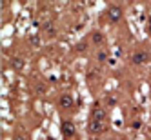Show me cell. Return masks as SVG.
<instances>
[{
	"label": "cell",
	"instance_id": "obj_10",
	"mask_svg": "<svg viewBox=\"0 0 151 140\" xmlns=\"http://www.w3.org/2000/svg\"><path fill=\"white\" fill-rule=\"evenodd\" d=\"M77 51H84V44H82V42H80V44L77 46Z\"/></svg>",
	"mask_w": 151,
	"mask_h": 140
},
{
	"label": "cell",
	"instance_id": "obj_3",
	"mask_svg": "<svg viewBox=\"0 0 151 140\" xmlns=\"http://www.w3.org/2000/svg\"><path fill=\"white\" fill-rule=\"evenodd\" d=\"M88 129H89V131H93V133H99V131H102V129H104V124L99 122V120H91L89 126H88Z\"/></svg>",
	"mask_w": 151,
	"mask_h": 140
},
{
	"label": "cell",
	"instance_id": "obj_11",
	"mask_svg": "<svg viewBox=\"0 0 151 140\" xmlns=\"http://www.w3.org/2000/svg\"><path fill=\"white\" fill-rule=\"evenodd\" d=\"M147 26H149V33H151V17H149V20H147Z\"/></svg>",
	"mask_w": 151,
	"mask_h": 140
},
{
	"label": "cell",
	"instance_id": "obj_8",
	"mask_svg": "<svg viewBox=\"0 0 151 140\" xmlns=\"http://www.w3.org/2000/svg\"><path fill=\"white\" fill-rule=\"evenodd\" d=\"M13 67L15 69H22L24 67V62L20 60V58H13Z\"/></svg>",
	"mask_w": 151,
	"mask_h": 140
},
{
	"label": "cell",
	"instance_id": "obj_12",
	"mask_svg": "<svg viewBox=\"0 0 151 140\" xmlns=\"http://www.w3.org/2000/svg\"><path fill=\"white\" fill-rule=\"evenodd\" d=\"M17 140H24V138H22V136H18V138H17Z\"/></svg>",
	"mask_w": 151,
	"mask_h": 140
},
{
	"label": "cell",
	"instance_id": "obj_7",
	"mask_svg": "<svg viewBox=\"0 0 151 140\" xmlns=\"http://www.w3.org/2000/svg\"><path fill=\"white\" fill-rule=\"evenodd\" d=\"M102 40H104V37L99 33V31H95V33H93V42H95V44H100Z\"/></svg>",
	"mask_w": 151,
	"mask_h": 140
},
{
	"label": "cell",
	"instance_id": "obj_4",
	"mask_svg": "<svg viewBox=\"0 0 151 140\" xmlns=\"http://www.w3.org/2000/svg\"><path fill=\"white\" fill-rule=\"evenodd\" d=\"M58 104H60L62 107H71V106H73V96H69V95H62L60 100H58Z\"/></svg>",
	"mask_w": 151,
	"mask_h": 140
},
{
	"label": "cell",
	"instance_id": "obj_1",
	"mask_svg": "<svg viewBox=\"0 0 151 140\" xmlns=\"http://www.w3.org/2000/svg\"><path fill=\"white\" fill-rule=\"evenodd\" d=\"M107 17H109L111 22H118V20L122 18V9H120V7H116V6H111V7H109V11H107Z\"/></svg>",
	"mask_w": 151,
	"mask_h": 140
},
{
	"label": "cell",
	"instance_id": "obj_5",
	"mask_svg": "<svg viewBox=\"0 0 151 140\" xmlns=\"http://www.w3.org/2000/svg\"><path fill=\"white\" fill-rule=\"evenodd\" d=\"M147 60V55H146V53H142V51H140V53H135V55L131 57V62L133 64H142V62H146Z\"/></svg>",
	"mask_w": 151,
	"mask_h": 140
},
{
	"label": "cell",
	"instance_id": "obj_9",
	"mask_svg": "<svg viewBox=\"0 0 151 140\" xmlns=\"http://www.w3.org/2000/svg\"><path fill=\"white\" fill-rule=\"evenodd\" d=\"M99 60H100V62H106V60H107V53H104V51L99 53Z\"/></svg>",
	"mask_w": 151,
	"mask_h": 140
},
{
	"label": "cell",
	"instance_id": "obj_2",
	"mask_svg": "<svg viewBox=\"0 0 151 140\" xmlns=\"http://www.w3.org/2000/svg\"><path fill=\"white\" fill-rule=\"evenodd\" d=\"M62 133L66 135V136H71V135H75V126H73V122H69V120H64V122H62Z\"/></svg>",
	"mask_w": 151,
	"mask_h": 140
},
{
	"label": "cell",
	"instance_id": "obj_6",
	"mask_svg": "<svg viewBox=\"0 0 151 140\" xmlns=\"http://www.w3.org/2000/svg\"><path fill=\"white\" fill-rule=\"evenodd\" d=\"M104 118H106V111H104V109H100V107H95V109H93V120L102 122Z\"/></svg>",
	"mask_w": 151,
	"mask_h": 140
}]
</instances>
